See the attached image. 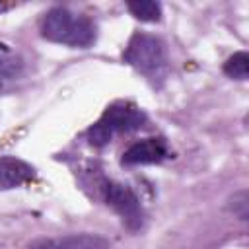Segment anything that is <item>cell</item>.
I'll return each mask as SVG.
<instances>
[{
  "label": "cell",
  "instance_id": "obj_5",
  "mask_svg": "<svg viewBox=\"0 0 249 249\" xmlns=\"http://www.w3.org/2000/svg\"><path fill=\"white\" fill-rule=\"evenodd\" d=\"M29 249H109V241L97 233H70L37 239Z\"/></svg>",
  "mask_w": 249,
  "mask_h": 249
},
{
  "label": "cell",
  "instance_id": "obj_1",
  "mask_svg": "<svg viewBox=\"0 0 249 249\" xmlns=\"http://www.w3.org/2000/svg\"><path fill=\"white\" fill-rule=\"evenodd\" d=\"M41 33L45 39L68 47L86 49L95 41V25L88 18L76 16L62 6H56L45 14Z\"/></svg>",
  "mask_w": 249,
  "mask_h": 249
},
{
  "label": "cell",
  "instance_id": "obj_4",
  "mask_svg": "<svg viewBox=\"0 0 249 249\" xmlns=\"http://www.w3.org/2000/svg\"><path fill=\"white\" fill-rule=\"evenodd\" d=\"M103 191H105L107 204L121 216L123 224L132 231L140 230L144 224V210H142V204H140L138 196L134 195V191L130 187L115 183V181H107Z\"/></svg>",
  "mask_w": 249,
  "mask_h": 249
},
{
  "label": "cell",
  "instance_id": "obj_10",
  "mask_svg": "<svg viewBox=\"0 0 249 249\" xmlns=\"http://www.w3.org/2000/svg\"><path fill=\"white\" fill-rule=\"evenodd\" d=\"M224 72H226L230 78L247 80V76H249V54H247L245 51L233 53V54L224 62Z\"/></svg>",
  "mask_w": 249,
  "mask_h": 249
},
{
  "label": "cell",
  "instance_id": "obj_11",
  "mask_svg": "<svg viewBox=\"0 0 249 249\" xmlns=\"http://www.w3.org/2000/svg\"><path fill=\"white\" fill-rule=\"evenodd\" d=\"M230 210L239 216L241 220H247V214H249V195L247 191H239L233 195V198L230 200Z\"/></svg>",
  "mask_w": 249,
  "mask_h": 249
},
{
  "label": "cell",
  "instance_id": "obj_9",
  "mask_svg": "<svg viewBox=\"0 0 249 249\" xmlns=\"http://www.w3.org/2000/svg\"><path fill=\"white\" fill-rule=\"evenodd\" d=\"M126 8L140 21L154 23V21L161 19V6L154 0H132V2L126 4Z\"/></svg>",
  "mask_w": 249,
  "mask_h": 249
},
{
  "label": "cell",
  "instance_id": "obj_7",
  "mask_svg": "<svg viewBox=\"0 0 249 249\" xmlns=\"http://www.w3.org/2000/svg\"><path fill=\"white\" fill-rule=\"evenodd\" d=\"M35 177V169L14 156H2L0 158V191L16 189L25 183H29Z\"/></svg>",
  "mask_w": 249,
  "mask_h": 249
},
{
  "label": "cell",
  "instance_id": "obj_8",
  "mask_svg": "<svg viewBox=\"0 0 249 249\" xmlns=\"http://www.w3.org/2000/svg\"><path fill=\"white\" fill-rule=\"evenodd\" d=\"M21 60L19 56H16V53L8 47L0 43V88L6 82H12L16 76H19L21 72Z\"/></svg>",
  "mask_w": 249,
  "mask_h": 249
},
{
  "label": "cell",
  "instance_id": "obj_3",
  "mask_svg": "<svg viewBox=\"0 0 249 249\" xmlns=\"http://www.w3.org/2000/svg\"><path fill=\"white\" fill-rule=\"evenodd\" d=\"M146 124V115L138 107L130 103H113L105 109L97 123H93L88 130V140L91 146H105L113 134L117 132H132Z\"/></svg>",
  "mask_w": 249,
  "mask_h": 249
},
{
  "label": "cell",
  "instance_id": "obj_6",
  "mask_svg": "<svg viewBox=\"0 0 249 249\" xmlns=\"http://www.w3.org/2000/svg\"><path fill=\"white\" fill-rule=\"evenodd\" d=\"M165 158H167V146L161 138H144L140 142H134L123 154V163L124 165H148V163H160Z\"/></svg>",
  "mask_w": 249,
  "mask_h": 249
},
{
  "label": "cell",
  "instance_id": "obj_2",
  "mask_svg": "<svg viewBox=\"0 0 249 249\" xmlns=\"http://www.w3.org/2000/svg\"><path fill=\"white\" fill-rule=\"evenodd\" d=\"M123 58L154 86H161V82L167 76L165 45L156 35H148V33L132 35L123 53Z\"/></svg>",
  "mask_w": 249,
  "mask_h": 249
}]
</instances>
